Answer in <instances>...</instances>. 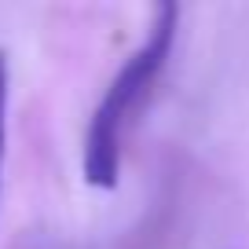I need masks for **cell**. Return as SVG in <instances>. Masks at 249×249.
Segmentation results:
<instances>
[{"mask_svg":"<svg viewBox=\"0 0 249 249\" xmlns=\"http://www.w3.org/2000/svg\"><path fill=\"white\" fill-rule=\"evenodd\" d=\"M4 154H8V52H0V191H4Z\"/></svg>","mask_w":249,"mask_h":249,"instance_id":"obj_2","label":"cell"},{"mask_svg":"<svg viewBox=\"0 0 249 249\" xmlns=\"http://www.w3.org/2000/svg\"><path fill=\"white\" fill-rule=\"evenodd\" d=\"M176 30H179V8L176 4H154L143 44L124 59V66L107 85L103 99L95 103L88 132H85V179L92 187H99V191H114L117 187L124 128L140 114L158 73L165 70L172 44H176Z\"/></svg>","mask_w":249,"mask_h":249,"instance_id":"obj_1","label":"cell"}]
</instances>
